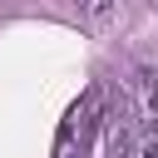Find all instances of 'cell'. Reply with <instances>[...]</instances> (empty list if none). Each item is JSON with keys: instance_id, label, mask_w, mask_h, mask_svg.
Masks as SVG:
<instances>
[{"instance_id": "cell-1", "label": "cell", "mask_w": 158, "mask_h": 158, "mask_svg": "<svg viewBox=\"0 0 158 158\" xmlns=\"http://www.w3.org/2000/svg\"><path fill=\"white\" fill-rule=\"evenodd\" d=\"M128 123L138 138H158V69L153 64H138L133 79H128Z\"/></svg>"}, {"instance_id": "cell-2", "label": "cell", "mask_w": 158, "mask_h": 158, "mask_svg": "<svg viewBox=\"0 0 158 158\" xmlns=\"http://www.w3.org/2000/svg\"><path fill=\"white\" fill-rule=\"evenodd\" d=\"M84 15L89 20H109V15H118V5H84Z\"/></svg>"}]
</instances>
